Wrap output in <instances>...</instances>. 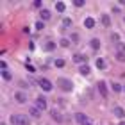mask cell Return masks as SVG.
Wrapping results in <instances>:
<instances>
[{"mask_svg": "<svg viewBox=\"0 0 125 125\" xmlns=\"http://www.w3.org/2000/svg\"><path fill=\"white\" fill-rule=\"evenodd\" d=\"M11 125H29V116H23V115H13L9 118Z\"/></svg>", "mask_w": 125, "mask_h": 125, "instance_id": "6da1fadb", "label": "cell"}, {"mask_svg": "<svg viewBox=\"0 0 125 125\" xmlns=\"http://www.w3.org/2000/svg\"><path fill=\"white\" fill-rule=\"evenodd\" d=\"M57 86L62 89V91H72V81L70 79H64V77H61V79H57Z\"/></svg>", "mask_w": 125, "mask_h": 125, "instance_id": "7a4b0ae2", "label": "cell"}, {"mask_svg": "<svg viewBox=\"0 0 125 125\" xmlns=\"http://www.w3.org/2000/svg\"><path fill=\"white\" fill-rule=\"evenodd\" d=\"M96 88H98V93H100V96L102 98H107V86H105V82L104 81H98V84H96Z\"/></svg>", "mask_w": 125, "mask_h": 125, "instance_id": "3957f363", "label": "cell"}, {"mask_svg": "<svg viewBox=\"0 0 125 125\" xmlns=\"http://www.w3.org/2000/svg\"><path fill=\"white\" fill-rule=\"evenodd\" d=\"M39 86H41V89H45V91H52L54 86H52V82L48 81V79H39Z\"/></svg>", "mask_w": 125, "mask_h": 125, "instance_id": "277c9868", "label": "cell"}, {"mask_svg": "<svg viewBox=\"0 0 125 125\" xmlns=\"http://www.w3.org/2000/svg\"><path fill=\"white\" fill-rule=\"evenodd\" d=\"M36 107H38L39 111H45V109H47V98L39 95L38 98H36Z\"/></svg>", "mask_w": 125, "mask_h": 125, "instance_id": "5b68a950", "label": "cell"}, {"mask_svg": "<svg viewBox=\"0 0 125 125\" xmlns=\"http://www.w3.org/2000/svg\"><path fill=\"white\" fill-rule=\"evenodd\" d=\"M14 98H16L18 104H25V102H27V95H25L23 91H16V93H14Z\"/></svg>", "mask_w": 125, "mask_h": 125, "instance_id": "8992f818", "label": "cell"}, {"mask_svg": "<svg viewBox=\"0 0 125 125\" xmlns=\"http://www.w3.org/2000/svg\"><path fill=\"white\" fill-rule=\"evenodd\" d=\"M73 61L79 62V64L82 66V62H86V61H88V55H84V54H75V55H73Z\"/></svg>", "mask_w": 125, "mask_h": 125, "instance_id": "52a82bcc", "label": "cell"}, {"mask_svg": "<svg viewBox=\"0 0 125 125\" xmlns=\"http://www.w3.org/2000/svg\"><path fill=\"white\" fill-rule=\"evenodd\" d=\"M75 118H77V122L81 123V125H84V123H88V122H89V120H88V116H86V115H82V113H77Z\"/></svg>", "mask_w": 125, "mask_h": 125, "instance_id": "ba28073f", "label": "cell"}, {"mask_svg": "<svg viewBox=\"0 0 125 125\" xmlns=\"http://www.w3.org/2000/svg\"><path fill=\"white\" fill-rule=\"evenodd\" d=\"M113 113H115V116H116V118H123V116H125L123 107H120V105H116L115 109H113Z\"/></svg>", "mask_w": 125, "mask_h": 125, "instance_id": "9c48e42d", "label": "cell"}, {"mask_svg": "<svg viewBox=\"0 0 125 125\" xmlns=\"http://www.w3.org/2000/svg\"><path fill=\"white\" fill-rule=\"evenodd\" d=\"M50 16H52V13H50L48 9H41V21H47V20H50Z\"/></svg>", "mask_w": 125, "mask_h": 125, "instance_id": "30bf717a", "label": "cell"}, {"mask_svg": "<svg viewBox=\"0 0 125 125\" xmlns=\"http://www.w3.org/2000/svg\"><path fill=\"white\" fill-rule=\"evenodd\" d=\"M79 72H81V75H89L91 68H89L88 64H82V66H79Z\"/></svg>", "mask_w": 125, "mask_h": 125, "instance_id": "8fae6325", "label": "cell"}, {"mask_svg": "<svg viewBox=\"0 0 125 125\" xmlns=\"http://www.w3.org/2000/svg\"><path fill=\"white\" fill-rule=\"evenodd\" d=\"M102 25H104V27H111V18H109V14H102Z\"/></svg>", "mask_w": 125, "mask_h": 125, "instance_id": "7c38bea8", "label": "cell"}, {"mask_svg": "<svg viewBox=\"0 0 125 125\" xmlns=\"http://www.w3.org/2000/svg\"><path fill=\"white\" fill-rule=\"evenodd\" d=\"M84 27H86V29H93L95 27V20L93 18H86L84 20Z\"/></svg>", "mask_w": 125, "mask_h": 125, "instance_id": "4fadbf2b", "label": "cell"}, {"mask_svg": "<svg viewBox=\"0 0 125 125\" xmlns=\"http://www.w3.org/2000/svg\"><path fill=\"white\" fill-rule=\"evenodd\" d=\"M54 48H55V41H47L45 43V50H47V52H52Z\"/></svg>", "mask_w": 125, "mask_h": 125, "instance_id": "5bb4252c", "label": "cell"}, {"mask_svg": "<svg viewBox=\"0 0 125 125\" xmlns=\"http://www.w3.org/2000/svg\"><path fill=\"white\" fill-rule=\"evenodd\" d=\"M55 9H57L59 13H64V9H66V4H64V2H55Z\"/></svg>", "mask_w": 125, "mask_h": 125, "instance_id": "9a60e30c", "label": "cell"}, {"mask_svg": "<svg viewBox=\"0 0 125 125\" xmlns=\"http://www.w3.org/2000/svg\"><path fill=\"white\" fill-rule=\"evenodd\" d=\"M89 45H91V48H93V50H98V48H100V41H98L96 38H93V39H91V43H89Z\"/></svg>", "mask_w": 125, "mask_h": 125, "instance_id": "2e32d148", "label": "cell"}, {"mask_svg": "<svg viewBox=\"0 0 125 125\" xmlns=\"http://www.w3.org/2000/svg\"><path fill=\"white\" fill-rule=\"evenodd\" d=\"M29 113H31V116H32V118H38V116H39V113H41V111H39L38 107H31V111H29Z\"/></svg>", "mask_w": 125, "mask_h": 125, "instance_id": "e0dca14e", "label": "cell"}, {"mask_svg": "<svg viewBox=\"0 0 125 125\" xmlns=\"http://www.w3.org/2000/svg\"><path fill=\"white\" fill-rule=\"evenodd\" d=\"M52 118H54V120H55V122H59V123L62 122V116H61V115H59V113H57V111H55V109L52 111Z\"/></svg>", "mask_w": 125, "mask_h": 125, "instance_id": "ac0fdd59", "label": "cell"}, {"mask_svg": "<svg viewBox=\"0 0 125 125\" xmlns=\"http://www.w3.org/2000/svg\"><path fill=\"white\" fill-rule=\"evenodd\" d=\"M96 68H100V70H104V68H105V61L104 59H96Z\"/></svg>", "mask_w": 125, "mask_h": 125, "instance_id": "d6986e66", "label": "cell"}, {"mask_svg": "<svg viewBox=\"0 0 125 125\" xmlns=\"http://www.w3.org/2000/svg\"><path fill=\"white\" fill-rule=\"evenodd\" d=\"M116 59L120 62H125V52H116Z\"/></svg>", "mask_w": 125, "mask_h": 125, "instance_id": "ffe728a7", "label": "cell"}, {"mask_svg": "<svg viewBox=\"0 0 125 125\" xmlns=\"http://www.w3.org/2000/svg\"><path fill=\"white\" fill-rule=\"evenodd\" d=\"M2 77H4V81H11V79H13V77H11V73H9L7 70L2 72Z\"/></svg>", "mask_w": 125, "mask_h": 125, "instance_id": "44dd1931", "label": "cell"}, {"mask_svg": "<svg viewBox=\"0 0 125 125\" xmlns=\"http://www.w3.org/2000/svg\"><path fill=\"white\" fill-rule=\"evenodd\" d=\"M43 29H45V21L39 20L38 23H36V31H43Z\"/></svg>", "mask_w": 125, "mask_h": 125, "instance_id": "7402d4cb", "label": "cell"}, {"mask_svg": "<svg viewBox=\"0 0 125 125\" xmlns=\"http://www.w3.org/2000/svg\"><path fill=\"white\" fill-rule=\"evenodd\" d=\"M113 91L120 93V91H122V86H120V84H116V82H113Z\"/></svg>", "mask_w": 125, "mask_h": 125, "instance_id": "603a6c76", "label": "cell"}, {"mask_svg": "<svg viewBox=\"0 0 125 125\" xmlns=\"http://www.w3.org/2000/svg\"><path fill=\"white\" fill-rule=\"evenodd\" d=\"M25 68H27V72H31V73H34V72H36V68H34L32 64H29V62H25Z\"/></svg>", "mask_w": 125, "mask_h": 125, "instance_id": "cb8c5ba5", "label": "cell"}, {"mask_svg": "<svg viewBox=\"0 0 125 125\" xmlns=\"http://www.w3.org/2000/svg\"><path fill=\"white\" fill-rule=\"evenodd\" d=\"M70 39H72V43H79V39H81V38H79V34H72Z\"/></svg>", "mask_w": 125, "mask_h": 125, "instance_id": "d4e9b609", "label": "cell"}, {"mask_svg": "<svg viewBox=\"0 0 125 125\" xmlns=\"http://www.w3.org/2000/svg\"><path fill=\"white\" fill-rule=\"evenodd\" d=\"M62 25L64 27H72V18H64L62 20Z\"/></svg>", "mask_w": 125, "mask_h": 125, "instance_id": "484cf974", "label": "cell"}, {"mask_svg": "<svg viewBox=\"0 0 125 125\" xmlns=\"http://www.w3.org/2000/svg\"><path fill=\"white\" fill-rule=\"evenodd\" d=\"M54 64L57 66V68H62V66H64V61H62V59H55V62H54Z\"/></svg>", "mask_w": 125, "mask_h": 125, "instance_id": "4316f807", "label": "cell"}, {"mask_svg": "<svg viewBox=\"0 0 125 125\" xmlns=\"http://www.w3.org/2000/svg\"><path fill=\"white\" fill-rule=\"evenodd\" d=\"M68 45H70V39L62 38V39H61V47H68Z\"/></svg>", "mask_w": 125, "mask_h": 125, "instance_id": "83f0119b", "label": "cell"}, {"mask_svg": "<svg viewBox=\"0 0 125 125\" xmlns=\"http://www.w3.org/2000/svg\"><path fill=\"white\" fill-rule=\"evenodd\" d=\"M73 5H75V7H82V5H84V0H75Z\"/></svg>", "mask_w": 125, "mask_h": 125, "instance_id": "f1b7e54d", "label": "cell"}, {"mask_svg": "<svg viewBox=\"0 0 125 125\" xmlns=\"http://www.w3.org/2000/svg\"><path fill=\"white\" fill-rule=\"evenodd\" d=\"M116 45H118V52H125V45H123L122 41H120V43H116Z\"/></svg>", "mask_w": 125, "mask_h": 125, "instance_id": "f546056e", "label": "cell"}, {"mask_svg": "<svg viewBox=\"0 0 125 125\" xmlns=\"http://www.w3.org/2000/svg\"><path fill=\"white\" fill-rule=\"evenodd\" d=\"M111 39H113L115 43H120V36H118V34H113V36H111Z\"/></svg>", "mask_w": 125, "mask_h": 125, "instance_id": "4dcf8cb0", "label": "cell"}, {"mask_svg": "<svg viewBox=\"0 0 125 125\" xmlns=\"http://www.w3.org/2000/svg\"><path fill=\"white\" fill-rule=\"evenodd\" d=\"M0 68H2V72H5V70H7V62L2 61V62H0Z\"/></svg>", "mask_w": 125, "mask_h": 125, "instance_id": "1f68e13d", "label": "cell"}, {"mask_svg": "<svg viewBox=\"0 0 125 125\" xmlns=\"http://www.w3.org/2000/svg\"><path fill=\"white\" fill-rule=\"evenodd\" d=\"M41 5H43V4L39 2V0H36V2H34V7H41Z\"/></svg>", "mask_w": 125, "mask_h": 125, "instance_id": "d6a6232c", "label": "cell"}, {"mask_svg": "<svg viewBox=\"0 0 125 125\" xmlns=\"http://www.w3.org/2000/svg\"><path fill=\"white\" fill-rule=\"evenodd\" d=\"M84 125H93V123H91V122H88V123H84Z\"/></svg>", "mask_w": 125, "mask_h": 125, "instance_id": "836d02e7", "label": "cell"}, {"mask_svg": "<svg viewBox=\"0 0 125 125\" xmlns=\"http://www.w3.org/2000/svg\"><path fill=\"white\" fill-rule=\"evenodd\" d=\"M120 125H125V122H120Z\"/></svg>", "mask_w": 125, "mask_h": 125, "instance_id": "e575fe53", "label": "cell"}, {"mask_svg": "<svg viewBox=\"0 0 125 125\" xmlns=\"http://www.w3.org/2000/svg\"><path fill=\"white\" fill-rule=\"evenodd\" d=\"M123 91H125V86H123Z\"/></svg>", "mask_w": 125, "mask_h": 125, "instance_id": "d590c367", "label": "cell"}]
</instances>
